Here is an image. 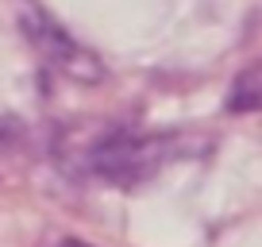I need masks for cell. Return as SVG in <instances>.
I'll use <instances>...</instances> for the list:
<instances>
[{
  "instance_id": "obj_2",
  "label": "cell",
  "mask_w": 262,
  "mask_h": 247,
  "mask_svg": "<svg viewBox=\"0 0 262 247\" xmlns=\"http://www.w3.org/2000/svg\"><path fill=\"white\" fill-rule=\"evenodd\" d=\"M54 247H93V243H85V239H62V243H54Z\"/></svg>"
},
{
  "instance_id": "obj_1",
  "label": "cell",
  "mask_w": 262,
  "mask_h": 247,
  "mask_svg": "<svg viewBox=\"0 0 262 247\" xmlns=\"http://www.w3.org/2000/svg\"><path fill=\"white\" fill-rule=\"evenodd\" d=\"M189 147L181 135H112L93 151V170L127 190V186L155 178L162 166H170Z\"/></svg>"
}]
</instances>
